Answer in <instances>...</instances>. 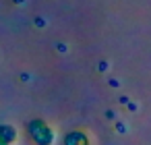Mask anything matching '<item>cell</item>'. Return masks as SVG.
<instances>
[{"mask_svg": "<svg viewBox=\"0 0 151 145\" xmlns=\"http://www.w3.org/2000/svg\"><path fill=\"white\" fill-rule=\"evenodd\" d=\"M27 133H29V137L33 139L35 145H52L54 143V131L40 118H35L27 124Z\"/></svg>", "mask_w": 151, "mask_h": 145, "instance_id": "6da1fadb", "label": "cell"}, {"mask_svg": "<svg viewBox=\"0 0 151 145\" xmlns=\"http://www.w3.org/2000/svg\"><path fill=\"white\" fill-rule=\"evenodd\" d=\"M62 143H64V145H89V139H87V135L81 133V131H70V133L64 135Z\"/></svg>", "mask_w": 151, "mask_h": 145, "instance_id": "7a4b0ae2", "label": "cell"}, {"mask_svg": "<svg viewBox=\"0 0 151 145\" xmlns=\"http://www.w3.org/2000/svg\"><path fill=\"white\" fill-rule=\"evenodd\" d=\"M17 139V131H15V126H11V124H0V141H4V143H13Z\"/></svg>", "mask_w": 151, "mask_h": 145, "instance_id": "3957f363", "label": "cell"}, {"mask_svg": "<svg viewBox=\"0 0 151 145\" xmlns=\"http://www.w3.org/2000/svg\"><path fill=\"white\" fill-rule=\"evenodd\" d=\"M0 145H9V143H4V141H0Z\"/></svg>", "mask_w": 151, "mask_h": 145, "instance_id": "277c9868", "label": "cell"}]
</instances>
